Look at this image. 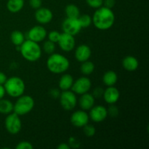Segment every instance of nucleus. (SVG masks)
I'll return each mask as SVG.
<instances>
[{
  "label": "nucleus",
  "mask_w": 149,
  "mask_h": 149,
  "mask_svg": "<svg viewBox=\"0 0 149 149\" xmlns=\"http://www.w3.org/2000/svg\"><path fill=\"white\" fill-rule=\"evenodd\" d=\"M122 66L127 71H135L138 68L139 62L135 57L128 55L122 61Z\"/></svg>",
  "instance_id": "obj_18"
},
{
  "label": "nucleus",
  "mask_w": 149,
  "mask_h": 149,
  "mask_svg": "<svg viewBox=\"0 0 149 149\" xmlns=\"http://www.w3.org/2000/svg\"><path fill=\"white\" fill-rule=\"evenodd\" d=\"M24 4V0H8L7 2V9L10 13H17L23 10Z\"/></svg>",
  "instance_id": "obj_20"
},
{
  "label": "nucleus",
  "mask_w": 149,
  "mask_h": 149,
  "mask_svg": "<svg viewBox=\"0 0 149 149\" xmlns=\"http://www.w3.org/2000/svg\"><path fill=\"white\" fill-rule=\"evenodd\" d=\"M6 93L11 97H16L24 94L26 84L24 81L19 77H11L7 78L4 84Z\"/></svg>",
  "instance_id": "obj_4"
},
{
  "label": "nucleus",
  "mask_w": 149,
  "mask_h": 149,
  "mask_svg": "<svg viewBox=\"0 0 149 149\" xmlns=\"http://www.w3.org/2000/svg\"><path fill=\"white\" fill-rule=\"evenodd\" d=\"M68 145L71 148H78L80 147V141L76 137H71L68 139Z\"/></svg>",
  "instance_id": "obj_32"
},
{
  "label": "nucleus",
  "mask_w": 149,
  "mask_h": 149,
  "mask_svg": "<svg viewBox=\"0 0 149 149\" xmlns=\"http://www.w3.org/2000/svg\"><path fill=\"white\" fill-rule=\"evenodd\" d=\"M95 98L90 93H87L81 95L79 100V105L81 109L84 111H90L95 106Z\"/></svg>",
  "instance_id": "obj_17"
},
{
  "label": "nucleus",
  "mask_w": 149,
  "mask_h": 149,
  "mask_svg": "<svg viewBox=\"0 0 149 149\" xmlns=\"http://www.w3.org/2000/svg\"><path fill=\"white\" fill-rule=\"evenodd\" d=\"M47 35V31L45 29V27L37 25L32 27L28 31L27 39L39 43V42H43L46 39Z\"/></svg>",
  "instance_id": "obj_12"
},
{
  "label": "nucleus",
  "mask_w": 149,
  "mask_h": 149,
  "mask_svg": "<svg viewBox=\"0 0 149 149\" xmlns=\"http://www.w3.org/2000/svg\"><path fill=\"white\" fill-rule=\"evenodd\" d=\"M87 5L93 9H97L103 5V0H86Z\"/></svg>",
  "instance_id": "obj_30"
},
{
  "label": "nucleus",
  "mask_w": 149,
  "mask_h": 149,
  "mask_svg": "<svg viewBox=\"0 0 149 149\" xmlns=\"http://www.w3.org/2000/svg\"><path fill=\"white\" fill-rule=\"evenodd\" d=\"M65 13L67 17L78 18L80 15L79 8L74 4H70L65 7Z\"/></svg>",
  "instance_id": "obj_24"
},
{
  "label": "nucleus",
  "mask_w": 149,
  "mask_h": 149,
  "mask_svg": "<svg viewBox=\"0 0 149 149\" xmlns=\"http://www.w3.org/2000/svg\"><path fill=\"white\" fill-rule=\"evenodd\" d=\"M103 97L105 102L109 105L115 104L120 98V93L114 86H110L104 90Z\"/></svg>",
  "instance_id": "obj_15"
},
{
  "label": "nucleus",
  "mask_w": 149,
  "mask_h": 149,
  "mask_svg": "<svg viewBox=\"0 0 149 149\" xmlns=\"http://www.w3.org/2000/svg\"><path fill=\"white\" fill-rule=\"evenodd\" d=\"M4 126L7 132L11 135H17L22 129V122L20 116L15 112L7 114L4 120Z\"/></svg>",
  "instance_id": "obj_6"
},
{
  "label": "nucleus",
  "mask_w": 149,
  "mask_h": 149,
  "mask_svg": "<svg viewBox=\"0 0 149 149\" xmlns=\"http://www.w3.org/2000/svg\"><path fill=\"white\" fill-rule=\"evenodd\" d=\"M115 0H103V5L108 8L112 9L115 5Z\"/></svg>",
  "instance_id": "obj_37"
},
{
  "label": "nucleus",
  "mask_w": 149,
  "mask_h": 149,
  "mask_svg": "<svg viewBox=\"0 0 149 149\" xmlns=\"http://www.w3.org/2000/svg\"><path fill=\"white\" fill-rule=\"evenodd\" d=\"M93 24L97 29L106 31L110 29L115 23V14L112 9L105 6L96 9L92 17Z\"/></svg>",
  "instance_id": "obj_1"
},
{
  "label": "nucleus",
  "mask_w": 149,
  "mask_h": 149,
  "mask_svg": "<svg viewBox=\"0 0 149 149\" xmlns=\"http://www.w3.org/2000/svg\"><path fill=\"white\" fill-rule=\"evenodd\" d=\"M61 33L59 31L56 30H53L49 31V33H47V36L48 40L51 41V42H54V43H58V40L60 39V36H61Z\"/></svg>",
  "instance_id": "obj_29"
},
{
  "label": "nucleus",
  "mask_w": 149,
  "mask_h": 149,
  "mask_svg": "<svg viewBox=\"0 0 149 149\" xmlns=\"http://www.w3.org/2000/svg\"><path fill=\"white\" fill-rule=\"evenodd\" d=\"M62 29L63 33L76 36L78 34L82 29L78 18H71L67 17L63 21Z\"/></svg>",
  "instance_id": "obj_9"
},
{
  "label": "nucleus",
  "mask_w": 149,
  "mask_h": 149,
  "mask_svg": "<svg viewBox=\"0 0 149 149\" xmlns=\"http://www.w3.org/2000/svg\"><path fill=\"white\" fill-rule=\"evenodd\" d=\"M78 20L79 21L80 25H81V28H88L93 24V20H92V17L88 14H84L79 15L78 17Z\"/></svg>",
  "instance_id": "obj_26"
},
{
  "label": "nucleus",
  "mask_w": 149,
  "mask_h": 149,
  "mask_svg": "<svg viewBox=\"0 0 149 149\" xmlns=\"http://www.w3.org/2000/svg\"><path fill=\"white\" fill-rule=\"evenodd\" d=\"M35 20L42 25L48 24L53 18V13L47 7H39L36 10L34 14Z\"/></svg>",
  "instance_id": "obj_14"
},
{
  "label": "nucleus",
  "mask_w": 149,
  "mask_h": 149,
  "mask_svg": "<svg viewBox=\"0 0 149 149\" xmlns=\"http://www.w3.org/2000/svg\"><path fill=\"white\" fill-rule=\"evenodd\" d=\"M5 94H6V92H5V90H4V86L0 85V100L4 98Z\"/></svg>",
  "instance_id": "obj_40"
},
{
  "label": "nucleus",
  "mask_w": 149,
  "mask_h": 149,
  "mask_svg": "<svg viewBox=\"0 0 149 149\" xmlns=\"http://www.w3.org/2000/svg\"><path fill=\"white\" fill-rule=\"evenodd\" d=\"M108 110L105 106L101 105L94 106L90 110L89 117L93 122L95 123H100L106 120L108 117Z\"/></svg>",
  "instance_id": "obj_11"
},
{
  "label": "nucleus",
  "mask_w": 149,
  "mask_h": 149,
  "mask_svg": "<svg viewBox=\"0 0 149 149\" xmlns=\"http://www.w3.org/2000/svg\"><path fill=\"white\" fill-rule=\"evenodd\" d=\"M58 149H71L68 143H60L58 146Z\"/></svg>",
  "instance_id": "obj_39"
},
{
  "label": "nucleus",
  "mask_w": 149,
  "mask_h": 149,
  "mask_svg": "<svg viewBox=\"0 0 149 149\" xmlns=\"http://www.w3.org/2000/svg\"><path fill=\"white\" fill-rule=\"evenodd\" d=\"M92 87V81L87 76L79 77L77 80L74 81L71 90L75 93L76 95L84 94L89 93Z\"/></svg>",
  "instance_id": "obj_8"
},
{
  "label": "nucleus",
  "mask_w": 149,
  "mask_h": 149,
  "mask_svg": "<svg viewBox=\"0 0 149 149\" xmlns=\"http://www.w3.org/2000/svg\"><path fill=\"white\" fill-rule=\"evenodd\" d=\"M118 81V76L113 71H108L103 76V82L107 87L114 86Z\"/></svg>",
  "instance_id": "obj_21"
},
{
  "label": "nucleus",
  "mask_w": 149,
  "mask_h": 149,
  "mask_svg": "<svg viewBox=\"0 0 149 149\" xmlns=\"http://www.w3.org/2000/svg\"><path fill=\"white\" fill-rule=\"evenodd\" d=\"M83 132H84V134L87 137H89V138H91V137H93L95 135L96 132V129L93 125H90V124H87L85 126L83 127Z\"/></svg>",
  "instance_id": "obj_28"
},
{
  "label": "nucleus",
  "mask_w": 149,
  "mask_h": 149,
  "mask_svg": "<svg viewBox=\"0 0 149 149\" xmlns=\"http://www.w3.org/2000/svg\"><path fill=\"white\" fill-rule=\"evenodd\" d=\"M34 106L35 101L33 97L29 95H22L17 97L13 106V112L20 116H25L33 110Z\"/></svg>",
  "instance_id": "obj_5"
},
{
  "label": "nucleus",
  "mask_w": 149,
  "mask_h": 149,
  "mask_svg": "<svg viewBox=\"0 0 149 149\" xmlns=\"http://www.w3.org/2000/svg\"><path fill=\"white\" fill-rule=\"evenodd\" d=\"M49 94H50L51 97H53V98H59L61 92H60V90H58V89L54 88L49 91Z\"/></svg>",
  "instance_id": "obj_36"
},
{
  "label": "nucleus",
  "mask_w": 149,
  "mask_h": 149,
  "mask_svg": "<svg viewBox=\"0 0 149 149\" xmlns=\"http://www.w3.org/2000/svg\"><path fill=\"white\" fill-rule=\"evenodd\" d=\"M70 67V61L63 55L52 53L47 60V68L52 74H64Z\"/></svg>",
  "instance_id": "obj_2"
},
{
  "label": "nucleus",
  "mask_w": 149,
  "mask_h": 149,
  "mask_svg": "<svg viewBox=\"0 0 149 149\" xmlns=\"http://www.w3.org/2000/svg\"><path fill=\"white\" fill-rule=\"evenodd\" d=\"M103 92H104V90L101 87H96L94 90H93V95L94 96L95 98H100L101 97H103Z\"/></svg>",
  "instance_id": "obj_35"
},
{
  "label": "nucleus",
  "mask_w": 149,
  "mask_h": 149,
  "mask_svg": "<svg viewBox=\"0 0 149 149\" xmlns=\"http://www.w3.org/2000/svg\"><path fill=\"white\" fill-rule=\"evenodd\" d=\"M59 100L63 109L68 111L74 110L78 103L77 95L70 90L62 91L60 95Z\"/></svg>",
  "instance_id": "obj_7"
},
{
  "label": "nucleus",
  "mask_w": 149,
  "mask_h": 149,
  "mask_svg": "<svg viewBox=\"0 0 149 149\" xmlns=\"http://www.w3.org/2000/svg\"><path fill=\"white\" fill-rule=\"evenodd\" d=\"M26 36L24 33L18 30L13 31L10 34V40L12 43L16 47H20L26 40Z\"/></svg>",
  "instance_id": "obj_22"
},
{
  "label": "nucleus",
  "mask_w": 149,
  "mask_h": 149,
  "mask_svg": "<svg viewBox=\"0 0 149 149\" xmlns=\"http://www.w3.org/2000/svg\"><path fill=\"white\" fill-rule=\"evenodd\" d=\"M95 64L90 61H86L81 63L80 71L84 76L91 75L95 71Z\"/></svg>",
  "instance_id": "obj_25"
},
{
  "label": "nucleus",
  "mask_w": 149,
  "mask_h": 149,
  "mask_svg": "<svg viewBox=\"0 0 149 149\" xmlns=\"http://www.w3.org/2000/svg\"><path fill=\"white\" fill-rule=\"evenodd\" d=\"M29 5L31 8L37 10L39 7H42V0H29Z\"/></svg>",
  "instance_id": "obj_34"
},
{
  "label": "nucleus",
  "mask_w": 149,
  "mask_h": 149,
  "mask_svg": "<svg viewBox=\"0 0 149 149\" xmlns=\"http://www.w3.org/2000/svg\"><path fill=\"white\" fill-rule=\"evenodd\" d=\"M19 51L26 61L36 62L42 57V49L37 42L26 39L19 47Z\"/></svg>",
  "instance_id": "obj_3"
},
{
  "label": "nucleus",
  "mask_w": 149,
  "mask_h": 149,
  "mask_svg": "<svg viewBox=\"0 0 149 149\" xmlns=\"http://www.w3.org/2000/svg\"><path fill=\"white\" fill-rule=\"evenodd\" d=\"M16 149H33V146L32 145L31 143L29 141H20L17 143V145L15 147Z\"/></svg>",
  "instance_id": "obj_31"
},
{
  "label": "nucleus",
  "mask_w": 149,
  "mask_h": 149,
  "mask_svg": "<svg viewBox=\"0 0 149 149\" xmlns=\"http://www.w3.org/2000/svg\"><path fill=\"white\" fill-rule=\"evenodd\" d=\"M107 110L108 114L109 116H112V117H116V116H117L119 115V109H118V108L114 104L110 105V107Z\"/></svg>",
  "instance_id": "obj_33"
},
{
  "label": "nucleus",
  "mask_w": 149,
  "mask_h": 149,
  "mask_svg": "<svg viewBox=\"0 0 149 149\" xmlns=\"http://www.w3.org/2000/svg\"><path fill=\"white\" fill-rule=\"evenodd\" d=\"M55 48H56L55 43L49 40L45 41V43L43 44V50L48 55H51V54L54 53Z\"/></svg>",
  "instance_id": "obj_27"
},
{
  "label": "nucleus",
  "mask_w": 149,
  "mask_h": 149,
  "mask_svg": "<svg viewBox=\"0 0 149 149\" xmlns=\"http://www.w3.org/2000/svg\"><path fill=\"white\" fill-rule=\"evenodd\" d=\"M75 58L78 62L82 63L86 61H88L92 55L91 48L87 45H80L76 48L74 52Z\"/></svg>",
  "instance_id": "obj_16"
},
{
  "label": "nucleus",
  "mask_w": 149,
  "mask_h": 149,
  "mask_svg": "<svg viewBox=\"0 0 149 149\" xmlns=\"http://www.w3.org/2000/svg\"><path fill=\"white\" fill-rule=\"evenodd\" d=\"M74 81V77L71 74H64L60 78L59 82H58V86H59L60 90H62V91L71 90Z\"/></svg>",
  "instance_id": "obj_19"
},
{
  "label": "nucleus",
  "mask_w": 149,
  "mask_h": 149,
  "mask_svg": "<svg viewBox=\"0 0 149 149\" xmlns=\"http://www.w3.org/2000/svg\"><path fill=\"white\" fill-rule=\"evenodd\" d=\"M60 48L63 52H70L74 50L76 46V41L74 36L63 33L61 34L60 39L58 42Z\"/></svg>",
  "instance_id": "obj_13"
},
{
  "label": "nucleus",
  "mask_w": 149,
  "mask_h": 149,
  "mask_svg": "<svg viewBox=\"0 0 149 149\" xmlns=\"http://www.w3.org/2000/svg\"><path fill=\"white\" fill-rule=\"evenodd\" d=\"M71 123L73 126L77 128H82L87 124L89 123L90 117L89 114L86 112V111L78 110L74 111L71 116Z\"/></svg>",
  "instance_id": "obj_10"
},
{
  "label": "nucleus",
  "mask_w": 149,
  "mask_h": 149,
  "mask_svg": "<svg viewBox=\"0 0 149 149\" xmlns=\"http://www.w3.org/2000/svg\"><path fill=\"white\" fill-rule=\"evenodd\" d=\"M7 79V77L6 74L2 71H0V85H4Z\"/></svg>",
  "instance_id": "obj_38"
},
{
  "label": "nucleus",
  "mask_w": 149,
  "mask_h": 149,
  "mask_svg": "<svg viewBox=\"0 0 149 149\" xmlns=\"http://www.w3.org/2000/svg\"><path fill=\"white\" fill-rule=\"evenodd\" d=\"M13 104L10 100L1 99L0 100V113L1 114H9L13 112Z\"/></svg>",
  "instance_id": "obj_23"
}]
</instances>
